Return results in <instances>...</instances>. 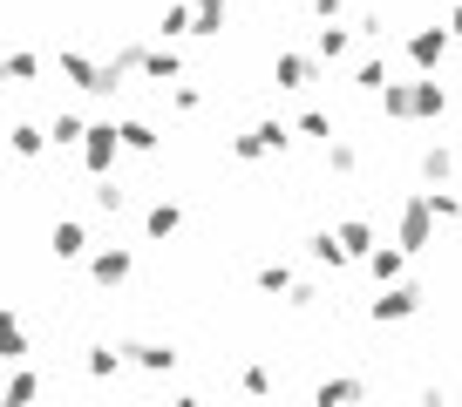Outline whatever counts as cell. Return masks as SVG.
<instances>
[{"mask_svg": "<svg viewBox=\"0 0 462 407\" xmlns=\"http://www.w3.org/2000/svg\"><path fill=\"white\" fill-rule=\"evenodd\" d=\"M448 48H456V41H448V28L435 21V28H415V34H408V41H402V55L415 61V75H442Z\"/></svg>", "mask_w": 462, "mask_h": 407, "instance_id": "4", "label": "cell"}, {"mask_svg": "<svg viewBox=\"0 0 462 407\" xmlns=\"http://www.w3.org/2000/svg\"><path fill=\"white\" fill-rule=\"evenodd\" d=\"M381 116L388 122H442L448 116V88H442V75H415V82H381Z\"/></svg>", "mask_w": 462, "mask_h": 407, "instance_id": "1", "label": "cell"}, {"mask_svg": "<svg viewBox=\"0 0 462 407\" xmlns=\"http://www.w3.org/2000/svg\"><path fill=\"white\" fill-rule=\"evenodd\" d=\"M116 157H123V136H116V122H88V130H82V163H88V176H109Z\"/></svg>", "mask_w": 462, "mask_h": 407, "instance_id": "5", "label": "cell"}, {"mask_svg": "<svg viewBox=\"0 0 462 407\" xmlns=\"http://www.w3.org/2000/svg\"><path fill=\"white\" fill-rule=\"evenodd\" d=\"M96 204H102V211H109V218H116V211L130 204V190L116 184V176H96Z\"/></svg>", "mask_w": 462, "mask_h": 407, "instance_id": "29", "label": "cell"}, {"mask_svg": "<svg viewBox=\"0 0 462 407\" xmlns=\"http://www.w3.org/2000/svg\"><path fill=\"white\" fill-rule=\"evenodd\" d=\"M273 82L286 88V95L313 88V55H300V48H279V55H273Z\"/></svg>", "mask_w": 462, "mask_h": 407, "instance_id": "7", "label": "cell"}, {"mask_svg": "<svg viewBox=\"0 0 462 407\" xmlns=\"http://www.w3.org/2000/svg\"><path fill=\"white\" fill-rule=\"evenodd\" d=\"M333 238H340V245H346V258H361V251L367 245H374V224H367V218H340V224H333Z\"/></svg>", "mask_w": 462, "mask_h": 407, "instance_id": "16", "label": "cell"}, {"mask_svg": "<svg viewBox=\"0 0 462 407\" xmlns=\"http://www.w3.org/2000/svg\"><path fill=\"white\" fill-rule=\"evenodd\" d=\"M394 245H402L408 258L435 245V211H429V197H421V190H408V197L394 204Z\"/></svg>", "mask_w": 462, "mask_h": 407, "instance_id": "2", "label": "cell"}, {"mask_svg": "<svg viewBox=\"0 0 462 407\" xmlns=\"http://www.w3.org/2000/svg\"><path fill=\"white\" fill-rule=\"evenodd\" d=\"M306 251H313V265H333V272H340V265H354V258H346V245L333 238V224H327V231H313V238H306Z\"/></svg>", "mask_w": 462, "mask_h": 407, "instance_id": "18", "label": "cell"}, {"mask_svg": "<svg viewBox=\"0 0 462 407\" xmlns=\"http://www.w3.org/2000/svg\"><path fill=\"white\" fill-rule=\"evenodd\" d=\"M252 285H259V292H265V299H286V292H292V265H286V258H273V265H259V278H252Z\"/></svg>", "mask_w": 462, "mask_h": 407, "instance_id": "21", "label": "cell"}, {"mask_svg": "<svg viewBox=\"0 0 462 407\" xmlns=\"http://www.w3.org/2000/svg\"><path fill=\"white\" fill-rule=\"evenodd\" d=\"M116 136H123V149H136V157H150V149H157V130H150V122H116Z\"/></svg>", "mask_w": 462, "mask_h": 407, "instance_id": "23", "label": "cell"}, {"mask_svg": "<svg viewBox=\"0 0 462 407\" xmlns=\"http://www.w3.org/2000/svg\"><path fill=\"white\" fill-rule=\"evenodd\" d=\"M319 163H327V176H354L361 170V149L346 143V136H327V143H319Z\"/></svg>", "mask_w": 462, "mask_h": 407, "instance_id": "15", "label": "cell"}, {"mask_svg": "<svg viewBox=\"0 0 462 407\" xmlns=\"http://www.w3.org/2000/svg\"><path fill=\"white\" fill-rule=\"evenodd\" d=\"M361 393H367V380H346V374H327V380H319V387H313V401H361Z\"/></svg>", "mask_w": 462, "mask_h": 407, "instance_id": "22", "label": "cell"}, {"mask_svg": "<svg viewBox=\"0 0 462 407\" xmlns=\"http://www.w3.org/2000/svg\"><path fill=\"white\" fill-rule=\"evenodd\" d=\"M136 75H143V82H163V88H171L177 75H184V48H177V41H157V48H143Z\"/></svg>", "mask_w": 462, "mask_h": 407, "instance_id": "6", "label": "cell"}, {"mask_svg": "<svg viewBox=\"0 0 462 407\" xmlns=\"http://www.w3.org/2000/svg\"><path fill=\"white\" fill-rule=\"evenodd\" d=\"M354 28H361L367 41H381V34H388V14H381V7H361V21H354Z\"/></svg>", "mask_w": 462, "mask_h": 407, "instance_id": "31", "label": "cell"}, {"mask_svg": "<svg viewBox=\"0 0 462 407\" xmlns=\"http://www.w3.org/2000/svg\"><path fill=\"white\" fill-rule=\"evenodd\" d=\"M130 272H136V258H130L123 245H109V251H96V258H88V278H96L102 292H109V285H123Z\"/></svg>", "mask_w": 462, "mask_h": 407, "instance_id": "10", "label": "cell"}, {"mask_svg": "<svg viewBox=\"0 0 462 407\" xmlns=\"http://www.w3.org/2000/svg\"><path fill=\"white\" fill-rule=\"evenodd\" d=\"M116 360H123V353H116V347H88V374H116Z\"/></svg>", "mask_w": 462, "mask_h": 407, "instance_id": "32", "label": "cell"}, {"mask_svg": "<svg viewBox=\"0 0 462 407\" xmlns=\"http://www.w3.org/2000/svg\"><path fill=\"white\" fill-rule=\"evenodd\" d=\"M346 14V0H313V21H340Z\"/></svg>", "mask_w": 462, "mask_h": 407, "instance_id": "35", "label": "cell"}, {"mask_svg": "<svg viewBox=\"0 0 462 407\" xmlns=\"http://www.w3.org/2000/svg\"><path fill=\"white\" fill-rule=\"evenodd\" d=\"M238 387H245V393H273L279 380H273V366H265V360H252L245 374H238Z\"/></svg>", "mask_w": 462, "mask_h": 407, "instance_id": "30", "label": "cell"}, {"mask_svg": "<svg viewBox=\"0 0 462 407\" xmlns=\"http://www.w3.org/2000/svg\"><path fill=\"white\" fill-rule=\"evenodd\" d=\"M442 28H448V41H462V0L448 7V21H442Z\"/></svg>", "mask_w": 462, "mask_h": 407, "instance_id": "36", "label": "cell"}, {"mask_svg": "<svg viewBox=\"0 0 462 407\" xmlns=\"http://www.w3.org/2000/svg\"><path fill=\"white\" fill-rule=\"evenodd\" d=\"M184 34H190V0H171L157 14V41H184Z\"/></svg>", "mask_w": 462, "mask_h": 407, "instance_id": "19", "label": "cell"}, {"mask_svg": "<svg viewBox=\"0 0 462 407\" xmlns=\"http://www.w3.org/2000/svg\"><path fill=\"white\" fill-rule=\"evenodd\" d=\"M82 130H88L82 116H55V143H61V149H69V143H82Z\"/></svg>", "mask_w": 462, "mask_h": 407, "instance_id": "33", "label": "cell"}, {"mask_svg": "<svg viewBox=\"0 0 462 407\" xmlns=\"http://www.w3.org/2000/svg\"><path fill=\"white\" fill-rule=\"evenodd\" d=\"M123 353H130L136 366H150V374H171V366H177V347H171V339H130Z\"/></svg>", "mask_w": 462, "mask_h": 407, "instance_id": "12", "label": "cell"}, {"mask_svg": "<svg viewBox=\"0 0 462 407\" xmlns=\"http://www.w3.org/2000/svg\"><path fill=\"white\" fill-rule=\"evenodd\" d=\"M177 231H184V204H177V197H163V204L143 211V238H150V245H163V238H177Z\"/></svg>", "mask_w": 462, "mask_h": 407, "instance_id": "9", "label": "cell"}, {"mask_svg": "<svg viewBox=\"0 0 462 407\" xmlns=\"http://www.w3.org/2000/svg\"><path fill=\"white\" fill-rule=\"evenodd\" d=\"M225 7L231 0H190V34H198V41H217V34H225Z\"/></svg>", "mask_w": 462, "mask_h": 407, "instance_id": "14", "label": "cell"}, {"mask_svg": "<svg viewBox=\"0 0 462 407\" xmlns=\"http://www.w3.org/2000/svg\"><path fill=\"white\" fill-rule=\"evenodd\" d=\"M381 82H388V61H381V55H367L361 68H354V88H361V95H381Z\"/></svg>", "mask_w": 462, "mask_h": 407, "instance_id": "25", "label": "cell"}, {"mask_svg": "<svg viewBox=\"0 0 462 407\" xmlns=\"http://www.w3.org/2000/svg\"><path fill=\"white\" fill-rule=\"evenodd\" d=\"M448 176H456V149L429 143V149H421V184H448Z\"/></svg>", "mask_w": 462, "mask_h": 407, "instance_id": "17", "label": "cell"}, {"mask_svg": "<svg viewBox=\"0 0 462 407\" xmlns=\"http://www.w3.org/2000/svg\"><path fill=\"white\" fill-rule=\"evenodd\" d=\"M82 251H88L82 224H55V258H82Z\"/></svg>", "mask_w": 462, "mask_h": 407, "instance_id": "26", "label": "cell"}, {"mask_svg": "<svg viewBox=\"0 0 462 407\" xmlns=\"http://www.w3.org/2000/svg\"><path fill=\"white\" fill-rule=\"evenodd\" d=\"M21 353H28V333H21V320L0 312V360H21Z\"/></svg>", "mask_w": 462, "mask_h": 407, "instance_id": "27", "label": "cell"}, {"mask_svg": "<svg viewBox=\"0 0 462 407\" xmlns=\"http://www.w3.org/2000/svg\"><path fill=\"white\" fill-rule=\"evenodd\" d=\"M421 312V292L408 285V278H394V285H381L374 299H367V320L374 326H402V320H415Z\"/></svg>", "mask_w": 462, "mask_h": 407, "instance_id": "3", "label": "cell"}, {"mask_svg": "<svg viewBox=\"0 0 462 407\" xmlns=\"http://www.w3.org/2000/svg\"><path fill=\"white\" fill-rule=\"evenodd\" d=\"M42 143H48L42 130H14V149H21V157H42Z\"/></svg>", "mask_w": 462, "mask_h": 407, "instance_id": "34", "label": "cell"}, {"mask_svg": "<svg viewBox=\"0 0 462 407\" xmlns=\"http://www.w3.org/2000/svg\"><path fill=\"white\" fill-rule=\"evenodd\" d=\"M421 197H429L435 224H462V197H456V190H442V184H421Z\"/></svg>", "mask_w": 462, "mask_h": 407, "instance_id": "20", "label": "cell"}, {"mask_svg": "<svg viewBox=\"0 0 462 407\" xmlns=\"http://www.w3.org/2000/svg\"><path fill=\"white\" fill-rule=\"evenodd\" d=\"M292 136H306V143H327V136H340V130H333V116H327V109H306V116L292 122Z\"/></svg>", "mask_w": 462, "mask_h": 407, "instance_id": "24", "label": "cell"}, {"mask_svg": "<svg viewBox=\"0 0 462 407\" xmlns=\"http://www.w3.org/2000/svg\"><path fill=\"white\" fill-rule=\"evenodd\" d=\"M346 48H354V34H346L340 21H319V28H313V61H333V68H340Z\"/></svg>", "mask_w": 462, "mask_h": 407, "instance_id": "11", "label": "cell"}, {"mask_svg": "<svg viewBox=\"0 0 462 407\" xmlns=\"http://www.w3.org/2000/svg\"><path fill=\"white\" fill-rule=\"evenodd\" d=\"M171 109H177V116H198V109H204V88L177 75V88H171Z\"/></svg>", "mask_w": 462, "mask_h": 407, "instance_id": "28", "label": "cell"}, {"mask_svg": "<svg viewBox=\"0 0 462 407\" xmlns=\"http://www.w3.org/2000/svg\"><path fill=\"white\" fill-rule=\"evenodd\" d=\"M252 143H259V157H286L292 149V122H279V116H265V122H252Z\"/></svg>", "mask_w": 462, "mask_h": 407, "instance_id": "13", "label": "cell"}, {"mask_svg": "<svg viewBox=\"0 0 462 407\" xmlns=\"http://www.w3.org/2000/svg\"><path fill=\"white\" fill-rule=\"evenodd\" d=\"M361 265L374 272V285H394V278H408V251H402V245H381V238L361 251Z\"/></svg>", "mask_w": 462, "mask_h": 407, "instance_id": "8", "label": "cell"}]
</instances>
